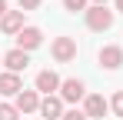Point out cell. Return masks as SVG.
Returning <instances> with one entry per match:
<instances>
[{"mask_svg":"<svg viewBox=\"0 0 123 120\" xmlns=\"http://www.w3.org/2000/svg\"><path fill=\"white\" fill-rule=\"evenodd\" d=\"M60 83H63V80L57 77L53 70H40V73H37V90L47 93V97H53V90H60Z\"/></svg>","mask_w":123,"mask_h":120,"instance_id":"cell-8","label":"cell"},{"mask_svg":"<svg viewBox=\"0 0 123 120\" xmlns=\"http://www.w3.org/2000/svg\"><path fill=\"white\" fill-rule=\"evenodd\" d=\"M17 117H20V110L13 103H0V120H17Z\"/></svg>","mask_w":123,"mask_h":120,"instance_id":"cell-13","label":"cell"},{"mask_svg":"<svg viewBox=\"0 0 123 120\" xmlns=\"http://www.w3.org/2000/svg\"><path fill=\"white\" fill-rule=\"evenodd\" d=\"M40 43H43V33L37 27H23L20 33H17V47H20V50H37Z\"/></svg>","mask_w":123,"mask_h":120,"instance_id":"cell-6","label":"cell"},{"mask_svg":"<svg viewBox=\"0 0 123 120\" xmlns=\"http://www.w3.org/2000/svg\"><path fill=\"white\" fill-rule=\"evenodd\" d=\"M13 107H17L20 113H33V110H40V97H37V90H20Z\"/></svg>","mask_w":123,"mask_h":120,"instance_id":"cell-9","label":"cell"},{"mask_svg":"<svg viewBox=\"0 0 123 120\" xmlns=\"http://www.w3.org/2000/svg\"><path fill=\"white\" fill-rule=\"evenodd\" d=\"M86 27L90 30H110L113 27V10H106V7H86Z\"/></svg>","mask_w":123,"mask_h":120,"instance_id":"cell-1","label":"cell"},{"mask_svg":"<svg viewBox=\"0 0 123 120\" xmlns=\"http://www.w3.org/2000/svg\"><path fill=\"white\" fill-rule=\"evenodd\" d=\"M0 30L10 33V37H17L23 30V10H7V13L0 17Z\"/></svg>","mask_w":123,"mask_h":120,"instance_id":"cell-4","label":"cell"},{"mask_svg":"<svg viewBox=\"0 0 123 120\" xmlns=\"http://www.w3.org/2000/svg\"><path fill=\"white\" fill-rule=\"evenodd\" d=\"M40 0H20V10H37Z\"/></svg>","mask_w":123,"mask_h":120,"instance_id":"cell-17","label":"cell"},{"mask_svg":"<svg viewBox=\"0 0 123 120\" xmlns=\"http://www.w3.org/2000/svg\"><path fill=\"white\" fill-rule=\"evenodd\" d=\"M60 120H90V117H86L83 110H67V113H63Z\"/></svg>","mask_w":123,"mask_h":120,"instance_id":"cell-16","label":"cell"},{"mask_svg":"<svg viewBox=\"0 0 123 120\" xmlns=\"http://www.w3.org/2000/svg\"><path fill=\"white\" fill-rule=\"evenodd\" d=\"M110 107H113V113H117V117H123V90H120V93H113Z\"/></svg>","mask_w":123,"mask_h":120,"instance_id":"cell-14","label":"cell"},{"mask_svg":"<svg viewBox=\"0 0 123 120\" xmlns=\"http://www.w3.org/2000/svg\"><path fill=\"white\" fill-rule=\"evenodd\" d=\"M20 90H23L20 73H10V70H7V73H0V93H3V97H17Z\"/></svg>","mask_w":123,"mask_h":120,"instance_id":"cell-11","label":"cell"},{"mask_svg":"<svg viewBox=\"0 0 123 120\" xmlns=\"http://www.w3.org/2000/svg\"><path fill=\"white\" fill-rule=\"evenodd\" d=\"M83 93H86V87H83V80L70 77L60 83V100H67V103H77V100H83Z\"/></svg>","mask_w":123,"mask_h":120,"instance_id":"cell-3","label":"cell"},{"mask_svg":"<svg viewBox=\"0 0 123 120\" xmlns=\"http://www.w3.org/2000/svg\"><path fill=\"white\" fill-rule=\"evenodd\" d=\"M3 13H7V0H0V17H3Z\"/></svg>","mask_w":123,"mask_h":120,"instance_id":"cell-18","label":"cell"},{"mask_svg":"<svg viewBox=\"0 0 123 120\" xmlns=\"http://www.w3.org/2000/svg\"><path fill=\"white\" fill-rule=\"evenodd\" d=\"M93 7H106V0H93Z\"/></svg>","mask_w":123,"mask_h":120,"instance_id":"cell-19","label":"cell"},{"mask_svg":"<svg viewBox=\"0 0 123 120\" xmlns=\"http://www.w3.org/2000/svg\"><path fill=\"white\" fill-rule=\"evenodd\" d=\"M73 57H77V40H73V37H57V40H53V60L70 63Z\"/></svg>","mask_w":123,"mask_h":120,"instance_id":"cell-2","label":"cell"},{"mask_svg":"<svg viewBox=\"0 0 123 120\" xmlns=\"http://www.w3.org/2000/svg\"><path fill=\"white\" fill-rule=\"evenodd\" d=\"M63 7H67V10H73V13H77V10L86 13V0H63Z\"/></svg>","mask_w":123,"mask_h":120,"instance_id":"cell-15","label":"cell"},{"mask_svg":"<svg viewBox=\"0 0 123 120\" xmlns=\"http://www.w3.org/2000/svg\"><path fill=\"white\" fill-rule=\"evenodd\" d=\"M40 113H43V120H60L63 117V100L60 97H43L40 100Z\"/></svg>","mask_w":123,"mask_h":120,"instance_id":"cell-10","label":"cell"},{"mask_svg":"<svg viewBox=\"0 0 123 120\" xmlns=\"http://www.w3.org/2000/svg\"><path fill=\"white\" fill-rule=\"evenodd\" d=\"M117 10H120V13H123V0H117Z\"/></svg>","mask_w":123,"mask_h":120,"instance_id":"cell-20","label":"cell"},{"mask_svg":"<svg viewBox=\"0 0 123 120\" xmlns=\"http://www.w3.org/2000/svg\"><path fill=\"white\" fill-rule=\"evenodd\" d=\"M100 63L106 67V70H117L123 63V47H103L100 50Z\"/></svg>","mask_w":123,"mask_h":120,"instance_id":"cell-12","label":"cell"},{"mask_svg":"<svg viewBox=\"0 0 123 120\" xmlns=\"http://www.w3.org/2000/svg\"><path fill=\"white\" fill-rule=\"evenodd\" d=\"M106 110H110V103H106L100 93H90V97H86V103H83V113H86V117H93V120H103V113H106Z\"/></svg>","mask_w":123,"mask_h":120,"instance_id":"cell-7","label":"cell"},{"mask_svg":"<svg viewBox=\"0 0 123 120\" xmlns=\"http://www.w3.org/2000/svg\"><path fill=\"white\" fill-rule=\"evenodd\" d=\"M3 63H7V70H10V73H20V70H27L30 57H27V50L13 47V50H7V53H3Z\"/></svg>","mask_w":123,"mask_h":120,"instance_id":"cell-5","label":"cell"}]
</instances>
